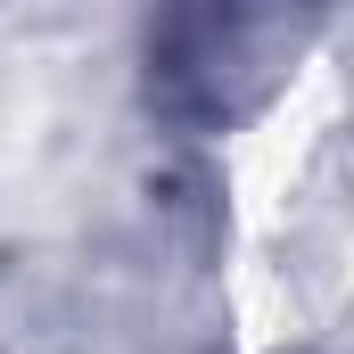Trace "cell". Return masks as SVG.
<instances>
[{"mask_svg":"<svg viewBox=\"0 0 354 354\" xmlns=\"http://www.w3.org/2000/svg\"><path fill=\"white\" fill-rule=\"evenodd\" d=\"M223 322L231 354H288L297 338V272L272 248H223Z\"/></svg>","mask_w":354,"mask_h":354,"instance_id":"2","label":"cell"},{"mask_svg":"<svg viewBox=\"0 0 354 354\" xmlns=\"http://www.w3.org/2000/svg\"><path fill=\"white\" fill-rule=\"evenodd\" d=\"M346 115V75L338 58H305L264 107H248L214 140V206H223V248H272L288 239L297 198L313 189L330 140Z\"/></svg>","mask_w":354,"mask_h":354,"instance_id":"1","label":"cell"}]
</instances>
